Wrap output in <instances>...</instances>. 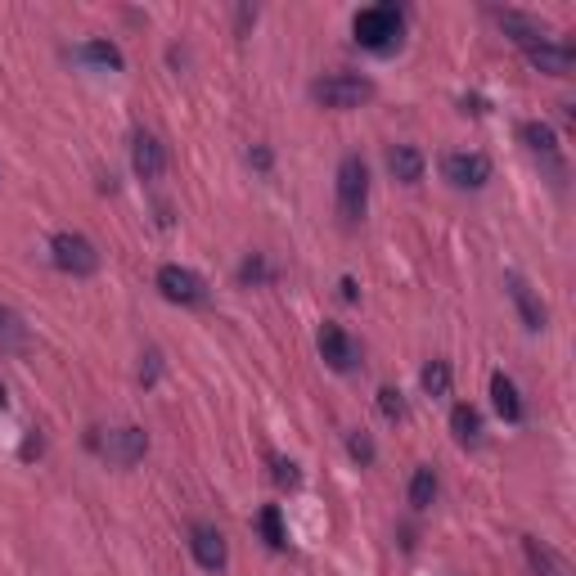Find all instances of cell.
Here are the masks:
<instances>
[{
    "label": "cell",
    "mask_w": 576,
    "mask_h": 576,
    "mask_svg": "<svg viewBox=\"0 0 576 576\" xmlns=\"http://www.w3.org/2000/svg\"><path fill=\"white\" fill-rule=\"evenodd\" d=\"M441 171L455 189H482L491 180V158L486 153H446Z\"/></svg>",
    "instance_id": "obj_7"
},
{
    "label": "cell",
    "mask_w": 576,
    "mask_h": 576,
    "mask_svg": "<svg viewBox=\"0 0 576 576\" xmlns=\"http://www.w3.org/2000/svg\"><path fill=\"white\" fill-rule=\"evenodd\" d=\"M491 401H495V410H500L504 423L522 419V396H518V387H513L509 374H491Z\"/></svg>",
    "instance_id": "obj_15"
},
{
    "label": "cell",
    "mask_w": 576,
    "mask_h": 576,
    "mask_svg": "<svg viewBox=\"0 0 576 576\" xmlns=\"http://www.w3.org/2000/svg\"><path fill=\"white\" fill-rule=\"evenodd\" d=\"M369 207V167L360 153H347L338 162V212L342 221H360Z\"/></svg>",
    "instance_id": "obj_2"
},
{
    "label": "cell",
    "mask_w": 576,
    "mask_h": 576,
    "mask_svg": "<svg viewBox=\"0 0 576 576\" xmlns=\"http://www.w3.org/2000/svg\"><path fill=\"white\" fill-rule=\"evenodd\" d=\"M77 59L81 63H95V68H108V72H122V50H117L113 41H86L77 45Z\"/></svg>",
    "instance_id": "obj_18"
},
{
    "label": "cell",
    "mask_w": 576,
    "mask_h": 576,
    "mask_svg": "<svg viewBox=\"0 0 576 576\" xmlns=\"http://www.w3.org/2000/svg\"><path fill=\"white\" fill-rule=\"evenodd\" d=\"M311 95L324 108H360L365 99H374V81L360 77V72H329L311 86Z\"/></svg>",
    "instance_id": "obj_3"
},
{
    "label": "cell",
    "mask_w": 576,
    "mask_h": 576,
    "mask_svg": "<svg viewBox=\"0 0 576 576\" xmlns=\"http://www.w3.org/2000/svg\"><path fill=\"white\" fill-rule=\"evenodd\" d=\"M432 500H437V473H432V464H419L410 477V504L414 509H432Z\"/></svg>",
    "instance_id": "obj_20"
},
{
    "label": "cell",
    "mask_w": 576,
    "mask_h": 576,
    "mask_svg": "<svg viewBox=\"0 0 576 576\" xmlns=\"http://www.w3.org/2000/svg\"><path fill=\"white\" fill-rule=\"evenodd\" d=\"M419 383H423V392H428V396H446L450 392V365H446V360H432V365H423Z\"/></svg>",
    "instance_id": "obj_23"
},
{
    "label": "cell",
    "mask_w": 576,
    "mask_h": 576,
    "mask_svg": "<svg viewBox=\"0 0 576 576\" xmlns=\"http://www.w3.org/2000/svg\"><path fill=\"white\" fill-rule=\"evenodd\" d=\"M266 279H270V266L257 257V252H252V257L239 266V284H266Z\"/></svg>",
    "instance_id": "obj_25"
},
{
    "label": "cell",
    "mask_w": 576,
    "mask_h": 576,
    "mask_svg": "<svg viewBox=\"0 0 576 576\" xmlns=\"http://www.w3.org/2000/svg\"><path fill=\"white\" fill-rule=\"evenodd\" d=\"M401 27H405V18L396 5H369L356 14L351 32H356V45H365V50H374V54H387L401 41Z\"/></svg>",
    "instance_id": "obj_1"
},
{
    "label": "cell",
    "mask_w": 576,
    "mask_h": 576,
    "mask_svg": "<svg viewBox=\"0 0 576 576\" xmlns=\"http://www.w3.org/2000/svg\"><path fill=\"white\" fill-rule=\"evenodd\" d=\"M320 356L329 360V369L351 374V369H356V360H360V347L338 329V324H324V329H320Z\"/></svg>",
    "instance_id": "obj_10"
},
{
    "label": "cell",
    "mask_w": 576,
    "mask_h": 576,
    "mask_svg": "<svg viewBox=\"0 0 576 576\" xmlns=\"http://www.w3.org/2000/svg\"><path fill=\"white\" fill-rule=\"evenodd\" d=\"M252 162H257V167L266 171V167H270V153H266V149H252Z\"/></svg>",
    "instance_id": "obj_29"
},
{
    "label": "cell",
    "mask_w": 576,
    "mask_h": 576,
    "mask_svg": "<svg viewBox=\"0 0 576 576\" xmlns=\"http://www.w3.org/2000/svg\"><path fill=\"white\" fill-rule=\"evenodd\" d=\"M504 284H509V297H513V306H518L522 324H527L531 333H540V329H545V320H549V315H545V302H540V297L531 293V284H527V279H522V275H509V279H504Z\"/></svg>",
    "instance_id": "obj_12"
},
{
    "label": "cell",
    "mask_w": 576,
    "mask_h": 576,
    "mask_svg": "<svg viewBox=\"0 0 576 576\" xmlns=\"http://www.w3.org/2000/svg\"><path fill=\"white\" fill-rule=\"evenodd\" d=\"M347 455L356 459V464H374V441H369L365 432H351V437H347Z\"/></svg>",
    "instance_id": "obj_26"
},
{
    "label": "cell",
    "mask_w": 576,
    "mask_h": 576,
    "mask_svg": "<svg viewBox=\"0 0 576 576\" xmlns=\"http://www.w3.org/2000/svg\"><path fill=\"white\" fill-rule=\"evenodd\" d=\"M90 446H95L113 468H131V464H140L144 450H149V432H144V428H113L108 437H99V441L90 437Z\"/></svg>",
    "instance_id": "obj_5"
},
{
    "label": "cell",
    "mask_w": 576,
    "mask_h": 576,
    "mask_svg": "<svg viewBox=\"0 0 576 576\" xmlns=\"http://www.w3.org/2000/svg\"><path fill=\"white\" fill-rule=\"evenodd\" d=\"M522 54H527L531 68L549 72V77H567V72H572V63H576V50L567 41H540V45H527Z\"/></svg>",
    "instance_id": "obj_8"
},
{
    "label": "cell",
    "mask_w": 576,
    "mask_h": 576,
    "mask_svg": "<svg viewBox=\"0 0 576 576\" xmlns=\"http://www.w3.org/2000/svg\"><path fill=\"white\" fill-rule=\"evenodd\" d=\"M450 428H455V437L464 441V446H477V441H482V414H477L473 405H455V410H450Z\"/></svg>",
    "instance_id": "obj_19"
},
{
    "label": "cell",
    "mask_w": 576,
    "mask_h": 576,
    "mask_svg": "<svg viewBox=\"0 0 576 576\" xmlns=\"http://www.w3.org/2000/svg\"><path fill=\"white\" fill-rule=\"evenodd\" d=\"M50 261L63 270V275H77V279H86V275H95V270H99L95 243H90L86 234H77V230L54 234V239H50Z\"/></svg>",
    "instance_id": "obj_4"
},
{
    "label": "cell",
    "mask_w": 576,
    "mask_h": 576,
    "mask_svg": "<svg viewBox=\"0 0 576 576\" xmlns=\"http://www.w3.org/2000/svg\"><path fill=\"white\" fill-rule=\"evenodd\" d=\"M522 549H527V563L536 576H567V563L549 545H540L536 536H522Z\"/></svg>",
    "instance_id": "obj_17"
},
{
    "label": "cell",
    "mask_w": 576,
    "mask_h": 576,
    "mask_svg": "<svg viewBox=\"0 0 576 576\" xmlns=\"http://www.w3.org/2000/svg\"><path fill=\"white\" fill-rule=\"evenodd\" d=\"M144 360H149V365L140 369V383H153V378H158V360H162V356H158V351H149Z\"/></svg>",
    "instance_id": "obj_28"
},
{
    "label": "cell",
    "mask_w": 576,
    "mask_h": 576,
    "mask_svg": "<svg viewBox=\"0 0 576 576\" xmlns=\"http://www.w3.org/2000/svg\"><path fill=\"white\" fill-rule=\"evenodd\" d=\"M131 167H135V176H140V180H158L162 176V167H167V149H162L158 135L135 131V140H131Z\"/></svg>",
    "instance_id": "obj_9"
},
{
    "label": "cell",
    "mask_w": 576,
    "mask_h": 576,
    "mask_svg": "<svg viewBox=\"0 0 576 576\" xmlns=\"http://www.w3.org/2000/svg\"><path fill=\"white\" fill-rule=\"evenodd\" d=\"M522 140H527L531 153H540V158L554 162V171L563 176V162H558V135L549 122H522Z\"/></svg>",
    "instance_id": "obj_14"
},
{
    "label": "cell",
    "mask_w": 576,
    "mask_h": 576,
    "mask_svg": "<svg viewBox=\"0 0 576 576\" xmlns=\"http://www.w3.org/2000/svg\"><path fill=\"white\" fill-rule=\"evenodd\" d=\"M378 410H383V419H405L401 387H383V392H378Z\"/></svg>",
    "instance_id": "obj_24"
},
{
    "label": "cell",
    "mask_w": 576,
    "mask_h": 576,
    "mask_svg": "<svg viewBox=\"0 0 576 576\" xmlns=\"http://www.w3.org/2000/svg\"><path fill=\"white\" fill-rule=\"evenodd\" d=\"M27 342V324L9 306H0V351H18Z\"/></svg>",
    "instance_id": "obj_21"
},
{
    "label": "cell",
    "mask_w": 576,
    "mask_h": 576,
    "mask_svg": "<svg viewBox=\"0 0 576 576\" xmlns=\"http://www.w3.org/2000/svg\"><path fill=\"white\" fill-rule=\"evenodd\" d=\"M500 27L522 45V50H527V45L549 41V27L540 23V18H531V14H518V9H504V14H500Z\"/></svg>",
    "instance_id": "obj_13"
},
{
    "label": "cell",
    "mask_w": 576,
    "mask_h": 576,
    "mask_svg": "<svg viewBox=\"0 0 576 576\" xmlns=\"http://www.w3.org/2000/svg\"><path fill=\"white\" fill-rule=\"evenodd\" d=\"M257 527H261V536H266L270 549H284V545H288L284 522H279V509H275V504H266V509L257 513Z\"/></svg>",
    "instance_id": "obj_22"
},
{
    "label": "cell",
    "mask_w": 576,
    "mask_h": 576,
    "mask_svg": "<svg viewBox=\"0 0 576 576\" xmlns=\"http://www.w3.org/2000/svg\"><path fill=\"white\" fill-rule=\"evenodd\" d=\"M275 482L279 486H297V482H302V473H297L293 459H275Z\"/></svg>",
    "instance_id": "obj_27"
},
{
    "label": "cell",
    "mask_w": 576,
    "mask_h": 576,
    "mask_svg": "<svg viewBox=\"0 0 576 576\" xmlns=\"http://www.w3.org/2000/svg\"><path fill=\"white\" fill-rule=\"evenodd\" d=\"M387 171H392L401 185H414V180L423 176V153L414 149V144H396V149L387 153Z\"/></svg>",
    "instance_id": "obj_16"
},
{
    "label": "cell",
    "mask_w": 576,
    "mask_h": 576,
    "mask_svg": "<svg viewBox=\"0 0 576 576\" xmlns=\"http://www.w3.org/2000/svg\"><path fill=\"white\" fill-rule=\"evenodd\" d=\"M158 293L176 306H203L207 302V279L189 266H162L158 270Z\"/></svg>",
    "instance_id": "obj_6"
},
{
    "label": "cell",
    "mask_w": 576,
    "mask_h": 576,
    "mask_svg": "<svg viewBox=\"0 0 576 576\" xmlns=\"http://www.w3.org/2000/svg\"><path fill=\"white\" fill-rule=\"evenodd\" d=\"M189 549H194L198 567H207V572H221L225 567V536L216 527H207V522H198L189 531Z\"/></svg>",
    "instance_id": "obj_11"
}]
</instances>
